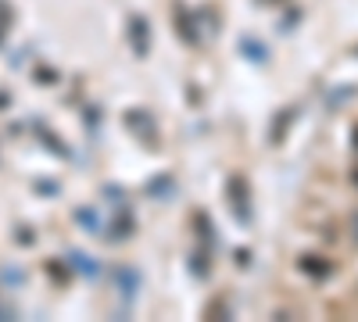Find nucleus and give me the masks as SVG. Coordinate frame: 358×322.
<instances>
[{
  "label": "nucleus",
  "instance_id": "nucleus-1",
  "mask_svg": "<svg viewBox=\"0 0 358 322\" xmlns=\"http://www.w3.org/2000/svg\"><path fill=\"white\" fill-rule=\"evenodd\" d=\"M122 122H126V129H129L140 143H147V147H158V126H155V119H151V111L133 108V111L122 115Z\"/></svg>",
  "mask_w": 358,
  "mask_h": 322
},
{
  "label": "nucleus",
  "instance_id": "nucleus-2",
  "mask_svg": "<svg viewBox=\"0 0 358 322\" xmlns=\"http://www.w3.org/2000/svg\"><path fill=\"white\" fill-rule=\"evenodd\" d=\"M226 197H229V208H233L236 222H251V190H248V180H244V175H229Z\"/></svg>",
  "mask_w": 358,
  "mask_h": 322
},
{
  "label": "nucleus",
  "instance_id": "nucleus-3",
  "mask_svg": "<svg viewBox=\"0 0 358 322\" xmlns=\"http://www.w3.org/2000/svg\"><path fill=\"white\" fill-rule=\"evenodd\" d=\"M129 43H133L136 57H147V50H151V22H147L143 15L129 18Z\"/></svg>",
  "mask_w": 358,
  "mask_h": 322
},
{
  "label": "nucleus",
  "instance_id": "nucleus-4",
  "mask_svg": "<svg viewBox=\"0 0 358 322\" xmlns=\"http://www.w3.org/2000/svg\"><path fill=\"white\" fill-rule=\"evenodd\" d=\"M111 276H115V286H118V298L133 305L136 290H140V272H136V269H129V265H118Z\"/></svg>",
  "mask_w": 358,
  "mask_h": 322
},
{
  "label": "nucleus",
  "instance_id": "nucleus-5",
  "mask_svg": "<svg viewBox=\"0 0 358 322\" xmlns=\"http://www.w3.org/2000/svg\"><path fill=\"white\" fill-rule=\"evenodd\" d=\"M133 229H136V222H133L129 208H126V204H118L115 219H111V226H108V237H111V240H126V237H133Z\"/></svg>",
  "mask_w": 358,
  "mask_h": 322
},
{
  "label": "nucleus",
  "instance_id": "nucleus-6",
  "mask_svg": "<svg viewBox=\"0 0 358 322\" xmlns=\"http://www.w3.org/2000/svg\"><path fill=\"white\" fill-rule=\"evenodd\" d=\"M297 265H301V272L305 276H312V279H326V276H334V265L326 258H319V254H305V258H297Z\"/></svg>",
  "mask_w": 358,
  "mask_h": 322
},
{
  "label": "nucleus",
  "instance_id": "nucleus-7",
  "mask_svg": "<svg viewBox=\"0 0 358 322\" xmlns=\"http://www.w3.org/2000/svg\"><path fill=\"white\" fill-rule=\"evenodd\" d=\"M176 29H179V40H183V43H190V47H197V43H201L197 25H194V18H190L183 8H176Z\"/></svg>",
  "mask_w": 358,
  "mask_h": 322
},
{
  "label": "nucleus",
  "instance_id": "nucleus-8",
  "mask_svg": "<svg viewBox=\"0 0 358 322\" xmlns=\"http://www.w3.org/2000/svg\"><path fill=\"white\" fill-rule=\"evenodd\" d=\"M69 269L83 272L86 279H97V276H101V265H97L90 254H83V251H69Z\"/></svg>",
  "mask_w": 358,
  "mask_h": 322
},
{
  "label": "nucleus",
  "instance_id": "nucleus-9",
  "mask_svg": "<svg viewBox=\"0 0 358 322\" xmlns=\"http://www.w3.org/2000/svg\"><path fill=\"white\" fill-rule=\"evenodd\" d=\"M241 54L248 57V61H255V65H265L268 61V47L262 40H255V36H244L241 40Z\"/></svg>",
  "mask_w": 358,
  "mask_h": 322
},
{
  "label": "nucleus",
  "instance_id": "nucleus-10",
  "mask_svg": "<svg viewBox=\"0 0 358 322\" xmlns=\"http://www.w3.org/2000/svg\"><path fill=\"white\" fill-rule=\"evenodd\" d=\"M355 97H358V86H355V82H344V86H337V90L326 94V108L337 111V108H344V104L355 101Z\"/></svg>",
  "mask_w": 358,
  "mask_h": 322
},
{
  "label": "nucleus",
  "instance_id": "nucleus-11",
  "mask_svg": "<svg viewBox=\"0 0 358 322\" xmlns=\"http://www.w3.org/2000/svg\"><path fill=\"white\" fill-rule=\"evenodd\" d=\"M294 115H297V108H283L280 115H276V126L268 129V140L273 143H283V136H287V129L294 126Z\"/></svg>",
  "mask_w": 358,
  "mask_h": 322
},
{
  "label": "nucleus",
  "instance_id": "nucleus-12",
  "mask_svg": "<svg viewBox=\"0 0 358 322\" xmlns=\"http://www.w3.org/2000/svg\"><path fill=\"white\" fill-rule=\"evenodd\" d=\"M147 193H151V197H172V180H169V175H158V180L147 183Z\"/></svg>",
  "mask_w": 358,
  "mask_h": 322
},
{
  "label": "nucleus",
  "instance_id": "nucleus-13",
  "mask_svg": "<svg viewBox=\"0 0 358 322\" xmlns=\"http://www.w3.org/2000/svg\"><path fill=\"white\" fill-rule=\"evenodd\" d=\"M190 272H194L197 279H204V276H208V247H201V251L190 258Z\"/></svg>",
  "mask_w": 358,
  "mask_h": 322
},
{
  "label": "nucleus",
  "instance_id": "nucleus-14",
  "mask_svg": "<svg viewBox=\"0 0 358 322\" xmlns=\"http://www.w3.org/2000/svg\"><path fill=\"white\" fill-rule=\"evenodd\" d=\"M76 219L90 229V233H94V237H101V222H97V215L94 212H90V208H83V212H76Z\"/></svg>",
  "mask_w": 358,
  "mask_h": 322
},
{
  "label": "nucleus",
  "instance_id": "nucleus-15",
  "mask_svg": "<svg viewBox=\"0 0 358 322\" xmlns=\"http://www.w3.org/2000/svg\"><path fill=\"white\" fill-rule=\"evenodd\" d=\"M194 222H197V229H201V240H204V247H212V244H215V237H212V226H208V215H197Z\"/></svg>",
  "mask_w": 358,
  "mask_h": 322
},
{
  "label": "nucleus",
  "instance_id": "nucleus-16",
  "mask_svg": "<svg viewBox=\"0 0 358 322\" xmlns=\"http://www.w3.org/2000/svg\"><path fill=\"white\" fill-rule=\"evenodd\" d=\"M236 265H241V269L251 265V254H248V251H236Z\"/></svg>",
  "mask_w": 358,
  "mask_h": 322
},
{
  "label": "nucleus",
  "instance_id": "nucleus-17",
  "mask_svg": "<svg viewBox=\"0 0 358 322\" xmlns=\"http://www.w3.org/2000/svg\"><path fill=\"white\" fill-rule=\"evenodd\" d=\"M11 315H15L11 308H4V305H0V319H11Z\"/></svg>",
  "mask_w": 358,
  "mask_h": 322
},
{
  "label": "nucleus",
  "instance_id": "nucleus-18",
  "mask_svg": "<svg viewBox=\"0 0 358 322\" xmlns=\"http://www.w3.org/2000/svg\"><path fill=\"white\" fill-rule=\"evenodd\" d=\"M351 143H355V151H358V126L351 129Z\"/></svg>",
  "mask_w": 358,
  "mask_h": 322
},
{
  "label": "nucleus",
  "instance_id": "nucleus-19",
  "mask_svg": "<svg viewBox=\"0 0 358 322\" xmlns=\"http://www.w3.org/2000/svg\"><path fill=\"white\" fill-rule=\"evenodd\" d=\"M351 180H355V186H358V168H355V172H351Z\"/></svg>",
  "mask_w": 358,
  "mask_h": 322
},
{
  "label": "nucleus",
  "instance_id": "nucleus-20",
  "mask_svg": "<svg viewBox=\"0 0 358 322\" xmlns=\"http://www.w3.org/2000/svg\"><path fill=\"white\" fill-rule=\"evenodd\" d=\"M355 237H358V215H355Z\"/></svg>",
  "mask_w": 358,
  "mask_h": 322
}]
</instances>
